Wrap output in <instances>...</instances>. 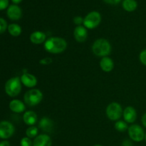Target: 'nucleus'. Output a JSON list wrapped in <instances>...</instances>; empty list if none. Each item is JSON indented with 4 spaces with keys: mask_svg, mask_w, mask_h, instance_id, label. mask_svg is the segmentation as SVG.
Instances as JSON below:
<instances>
[{
    "mask_svg": "<svg viewBox=\"0 0 146 146\" xmlns=\"http://www.w3.org/2000/svg\"><path fill=\"white\" fill-rule=\"evenodd\" d=\"M66 41L61 37L54 36L46 39L44 43V48L47 52L53 54L63 53L67 48Z\"/></svg>",
    "mask_w": 146,
    "mask_h": 146,
    "instance_id": "1",
    "label": "nucleus"
},
{
    "mask_svg": "<svg viewBox=\"0 0 146 146\" xmlns=\"http://www.w3.org/2000/svg\"><path fill=\"white\" fill-rule=\"evenodd\" d=\"M111 44L107 39L104 38H98L92 46L93 53L99 57L108 56L111 52Z\"/></svg>",
    "mask_w": 146,
    "mask_h": 146,
    "instance_id": "2",
    "label": "nucleus"
},
{
    "mask_svg": "<svg viewBox=\"0 0 146 146\" xmlns=\"http://www.w3.org/2000/svg\"><path fill=\"white\" fill-rule=\"evenodd\" d=\"M21 84L19 77L16 76L9 78L6 82L4 86L6 94L10 97L17 96L21 91Z\"/></svg>",
    "mask_w": 146,
    "mask_h": 146,
    "instance_id": "3",
    "label": "nucleus"
},
{
    "mask_svg": "<svg viewBox=\"0 0 146 146\" xmlns=\"http://www.w3.org/2000/svg\"><path fill=\"white\" fill-rule=\"evenodd\" d=\"M43 94L40 90L33 88L27 91L24 96V101L27 106L30 107L36 106L41 102Z\"/></svg>",
    "mask_w": 146,
    "mask_h": 146,
    "instance_id": "4",
    "label": "nucleus"
},
{
    "mask_svg": "<svg viewBox=\"0 0 146 146\" xmlns=\"http://www.w3.org/2000/svg\"><path fill=\"white\" fill-rule=\"evenodd\" d=\"M122 106L117 102H112L106 107V114L108 119L112 121H117L123 115Z\"/></svg>",
    "mask_w": 146,
    "mask_h": 146,
    "instance_id": "5",
    "label": "nucleus"
},
{
    "mask_svg": "<svg viewBox=\"0 0 146 146\" xmlns=\"http://www.w3.org/2000/svg\"><path fill=\"white\" fill-rule=\"evenodd\" d=\"M101 15L98 11H93L88 13L84 19V26L88 29L96 28L101 21Z\"/></svg>",
    "mask_w": 146,
    "mask_h": 146,
    "instance_id": "6",
    "label": "nucleus"
},
{
    "mask_svg": "<svg viewBox=\"0 0 146 146\" xmlns=\"http://www.w3.org/2000/svg\"><path fill=\"white\" fill-rule=\"evenodd\" d=\"M128 133L130 138L135 142H141L145 138V133L141 125L133 124L128 127Z\"/></svg>",
    "mask_w": 146,
    "mask_h": 146,
    "instance_id": "7",
    "label": "nucleus"
},
{
    "mask_svg": "<svg viewBox=\"0 0 146 146\" xmlns=\"http://www.w3.org/2000/svg\"><path fill=\"white\" fill-rule=\"evenodd\" d=\"M15 128L11 123L7 121L0 122V138L8 139L14 135Z\"/></svg>",
    "mask_w": 146,
    "mask_h": 146,
    "instance_id": "8",
    "label": "nucleus"
},
{
    "mask_svg": "<svg viewBox=\"0 0 146 146\" xmlns=\"http://www.w3.org/2000/svg\"><path fill=\"white\" fill-rule=\"evenodd\" d=\"M7 17L12 21L19 20L22 17V11L21 8L17 4H12L9 6L7 11Z\"/></svg>",
    "mask_w": 146,
    "mask_h": 146,
    "instance_id": "9",
    "label": "nucleus"
},
{
    "mask_svg": "<svg viewBox=\"0 0 146 146\" xmlns=\"http://www.w3.org/2000/svg\"><path fill=\"white\" fill-rule=\"evenodd\" d=\"M20 79H21V84L27 88H34L36 86L37 82H38L36 77L29 73L23 74L20 77Z\"/></svg>",
    "mask_w": 146,
    "mask_h": 146,
    "instance_id": "10",
    "label": "nucleus"
},
{
    "mask_svg": "<svg viewBox=\"0 0 146 146\" xmlns=\"http://www.w3.org/2000/svg\"><path fill=\"white\" fill-rule=\"evenodd\" d=\"M74 36L76 41L78 42H84L88 37L87 29L84 26H77L74 31Z\"/></svg>",
    "mask_w": 146,
    "mask_h": 146,
    "instance_id": "11",
    "label": "nucleus"
},
{
    "mask_svg": "<svg viewBox=\"0 0 146 146\" xmlns=\"http://www.w3.org/2000/svg\"><path fill=\"white\" fill-rule=\"evenodd\" d=\"M124 121L127 123H133L135 121L137 118L136 110L132 106H128L123 110V112Z\"/></svg>",
    "mask_w": 146,
    "mask_h": 146,
    "instance_id": "12",
    "label": "nucleus"
},
{
    "mask_svg": "<svg viewBox=\"0 0 146 146\" xmlns=\"http://www.w3.org/2000/svg\"><path fill=\"white\" fill-rule=\"evenodd\" d=\"M51 137L46 134L38 135L33 141V146H51Z\"/></svg>",
    "mask_w": 146,
    "mask_h": 146,
    "instance_id": "13",
    "label": "nucleus"
},
{
    "mask_svg": "<svg viewBox=\"0 0 146 146\" xmlns=\"http://www.w3.org/2000/svg\"><path fill=\"white\" fill-rule=\"evenodd\" d=\"M38 127L44 132L51 133L54 130V122L48 117H43L40 119Z\"/></svg>",
    "mask_w": 146,
    "mask_h": 146,
    "instance_id": "14",
    "label": "nucleus"
},
{
    "mask_svg": "<svg viewBox=\"0 0 146 146\" xmlns=\"http://www.w3.org/2000/svg\"><path fill=\"white\" fill-rule=\"evenodd\" d=\"M30 41L34 44H41L46 41V36L45 33L41 31H34L30 35Z\"/></svg>",
    "mask_w": 146,
    "mask_h": 146,
    "instance_id": "15",
    "label": "nucleus"
},
{
    "mask_svg": "<svg viewBox=\"0 0 146 146\" xmlns=\"http://www.w3.org/2000/svg\"><path fill=\"white\" fill-rule=\"evenodd\" d=\"M23 121L26 125L29 126H32L36 123L38 121V116L34 111H26L23 115Z\"/></svg>",
    "mask_w": 146,
    "mask_h": 146,
    "instance_id": "16",
    "label": "nucleus"
},
{
    "mask_svg": "<svg viewBox=\"0 0 146 146\" xmlns=\"http://www.w3.org/2000/svg\"><path fill=\"white\" fill-rule=\"evenodd\" d=\"M9 106L10 110L16 113H21L24 112L26 109L24 103L19 99H14L10 101Z\"/></svg>",
    "mask_w": 146,
    "mask_h": 146,
    "instance_id": "17",
    "label": "nucleus"
},
{
    "mask_svg": "<svg viewBox=\"0 0 146 146\" xmlns=\"http://www.w3.org/2000/svg\"><path fill=\"white\" fill-rule=\"evenodd\" d=\"M100 67L104 72H111L114 68V62L110 57H103L100 61Z\"/></svg>",
    "mask_w": 146,
    "mask_h": 146,
    "instance_id": "18",
    "label": "nucleus"
},
{
    "mask_svg": "<svg viewBox=\"0 0 146 146\" xmlns=\"http://www.w3.org/2000/svg\"><path fill=\"white\" fill-rule=\"evenodd\" d=\"M122 7L125 11L128 12H132L137 9L138 3L136 0H123L122 3Z\"/></svg>",
    "mask_w": 146,
    "mask_h": 146,
    "instance_id": "19",
    "label": "nucleus"
},
{
    "mask_svg": "<svg viewBox=\"0 0 146 146\" xmlns=\"http://www.w3.org/2000/svg\"><path fill=\"white\" fill-rule=\"evenodd\" d=\"M8 29L9 33L11 36H19L21 35V32H22V29L21 27H20L19 24H11L8 26Z\"/></svg>",
    "mask_w": 146,
    "mask_h": 146,
    "instance_id": "20",
    "label": "nucleus"
},
{
    "mask_svg": "<svg viewBox=\"0 0 146 146\" xmlns=\"http://www.w3.org/2000/svg\"><path fill=\"white\" fill-rule=\"evenodd\" d=\"M114 127H115V129L119 132H125L128 129L127 123L125 121H121V120H118L115 122Z\"/></svg>",
    "mask_w": 146,
    "mask_h": 146,
    "instance_id": "21",
    "label": "nucleus"
},
{
    "mask_svg": "<svg viewBox=\"0 0 146 146\" xmlns=\"http://www.w3.org/2000/svg\"><path fill=\"white\" fill-rule=\"evenodd\" d=\"M38 129L35 125L29 126L26 131V135L29 138H35L38 135Z\"/></svg>",
    "mask_w": 146,
    "mask_h": 146,
    "instance_id": "22",
    "label": "nucleus"
},
{
    "mask_svg": "<svg viewBox=\"0 0 146 146\" xmlns=\"http://www.w3.org/2000/svg\"><path fill=\"white\" fill-rule=\"evenodd\" d=\"M20 145L21 146H33V142L31 141V138L28 137H24L21 138L20 141Z\"/></svg>",
    "mask_w": 146,
    "mask_h": 146,
    "instance_id": "23",
    "label": "nucleus"
},
{
    "mask_svg": "<svg viewBox=\"0 0 146 146\" xmlns=\"http://www.w3.org/2000/svg\"><path fill=\"white\" fill-rule=\"evenodd\" d=\"M7 28H8V26H7L6 20L3 18H0V34H3Z\"/></svg>",
    "mask_w": 146,
    "mask_h": 146,
    "instance_id": "24",
    "label": "nucleus"
},
{
    "mask_svg": "<svg viewBox=\"0 0 146 146\" xmlns=\"http://www.w3.org/2000/svg\"><path fill=\"white\" fill-rule=\"evenodd\" d=\"M139 59L140 61L141 62V64L146 66V48L143 50V51L140 53Z\"/></svg>",
    "mask_w": 146,
    "mask_h": 146,
    "instance_id": "25",
    "label": "nucleus"
},
{
    "mask_svg": "<svg viewBox=\"0 0 146 146\" xmlns=\"http://www.w3.org/2000/svg\"><path fill=\"white\" fill-rule=\"evenodd\" d=\"M84 19L80 16H77L74 18V22L76 25L77 26H81V24H84Z\"/></svg>",
    "mask_w": 146,
    "mask_h": 146,
    "instance_id": "26",
    "label": "nucleus"
},
{
    "mask_svg": "<svg viewBox=\"0 0 146 146\" xmlns=\"http://www.w3.org/2000/svg\"><path fill=\"white\" fill-rule=\"evenodd\" d=\"M9 6V0H0V10L7 9Z\"/></svg>",
    "mask_w": 146,
    "mask_h": 146,
    "instance_id": "27",
    "label": "nucleus"
},
{
    "mask_svg": "<svg viewBox=\"0 0 146 146\" xmlns=\"http://www.w3.org/2000/svg\"><path fill=\"white\" fill-rule=\"evenodd\" d=\"M106 3L108 4H111V5H115V4H118L121 0H104Z\"/></svg>",
    "mask_w": 146,
    "mask_h": 146,
    "instance_id": "28",
    "label": "nucleus"
},
{
    "mask_svg": "<svg viewBox=\"0 0 146 146\" xmlns=\"http://www.w3.org/2000/svg\"><path fill=\"white\" fill-rule=\"evenodd\" d=\"M123 146H133L132 143L129 140H125L123 142Z\"/></svg>",
    "mask_w": 146,
    "mask_h": 146,
    "instance_id": "29",
    "label": "nucleus"
},
{
    "mask_svg": "<svg viewBox=\"0 0 146 146\" xmlns=\"http://www.w3.org/2000/svg\"><path fill=\"white\" fill-rule=\"evenodd\" d=\"M141 122H142L143 126L146 128V113H145L143 114V115L142 116V118H141Z\"/></svg>",
    "mask_w": 146,
    "mask_h": 146,
    "instance_id": "30",
    "label": "nucleus"
},
{
    "mask_svg": "<svg viewBox=\"0 0 146 146\" xmlns=\"http://www.w3.org/2000/svg\"><path fill=\"white\" fill-rule=\"evenodd\" d=\"M0 146H10V143L7 141H1V142H0Z\"/></svg>",
    "mask_w": 146,
    "mask_h": 146,
    "instance_id": "31",
    "label": "nucleus"
},
{
    "mask_svg": "<svg viewBox=\"0 0 146 146\" xmlns=\"http://www.w3.org/2000/svg\"><path fill=\"white\" fill-rule=\"evenodd\" d=\"M21 1H22V0H11V1H12V2L15 4H19Z\"/></svg>",
    "mask_w": 146,
    "mask_h": 146,
    "instance_id": "32",
    "label": "nucleus"
},
{
    "mask_svg": "<svg viewBox=\"0 0 146 146\" xmlns=\"http://www.w3.org/2000/svg\"><path fill=\"white\" fill-rule=\"evenodd\" d=\"M144 139H145V142H146V133H145V138H144Z\"/></svg>",
    "mask_w": 146,
    "mask_h": 146,
    "instance_id": "33",
    "label": "nucleus"
},
{
    "mask_svg": "<svg viewBox=\"0 0 146 146\" xmlns=\"http://www.w3.org/2000/svg\"><path fill=\"white\" fill-rule=\"evenodd\" d=\"M94 146H103V145H94Z\"/></svg>",
    "mask_w": 146,
    "mask_h": 146,
    "instance_id": "34",
    "label": "nucleus"
}]
</instances>
